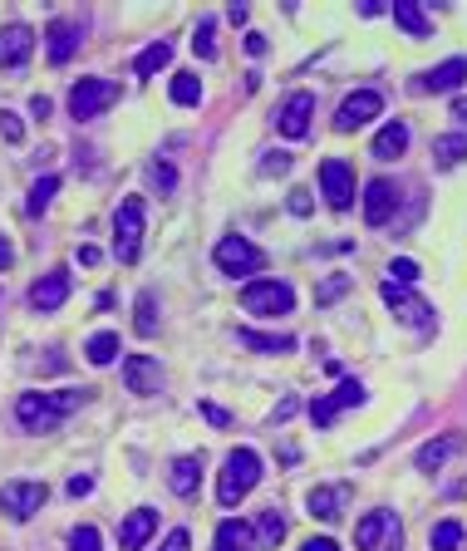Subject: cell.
Returning a JSON list of instances; mask_svg holds the SVG:
<instances>
[{"label":"cell","mask_w":467,"mask_h":551,"mask_svg":"<svg viewBox=\"0 0 467 551\" xmlns=\"http://www.w3.org/2000/svg\"><path fill=\"white\" fill-rule=\"evenodd\" d=\"M0 138H5V143H20V138H25V123H20V114L0 109Z\"/></svg>","instance_id":"obj_42"},{"label":"cell","mask_w":467,"mask_h":551,"mask_svg":"<svg viewBox=\"0 0 467 551\" xmlns=\"http://www.w3.org/2000/svg\"><path fill=\"white\" fill-rule=\"evenodd\" d=\"M261 483V453L256 448H232L222 458V473H217V502L222 507H236L241 497H251Z\"/></svg>","instance_id":"obj_2"},{"label":"cell","mask_w":467,"mask_h":551,"mask_svg":"<svg viewBox=\"0 0 467 551\" xmlns=\"http://www.w3.org/2000/svg\"><path fill=\"white\" fill-rule=\"evenodd\" d=\"M168 64H173V45H168V40H153L148 50L133 55V79H153V74H163Z\"/></svg>","instance_id":"obj_29"},{"label":"cell","mask_w":467,"mask_h":551,"mask_svg":"<svg viewBox=\"0 0 467 551\" xmlns=\"http://www.w3.org/2000/svg\"><path fill=\"white\" fill-rule=\"evenodd\" d=\"M463 522L458 517H443V522H433V532H428V547L433 551H463Z\"/></svg>","instance_id":"obj_32"},{"label":"cell","mask_w":467,"mask_h":551,"mask_svg":"<svg viewBox=\"0 0 467 551\" xmlns=\"http://www.w3.org/2000/svg\"><path fill=\"white\" fill-rule=\"evenodd\" d=\"M133 330L143 340L158 335V301H153V291H138V301H133Z\"/></svg>","instance_id":"obj_33"},{"label":"cell","mask_w":467,"mask_h":551,"mask_svg":"<svg viewBox=\"0 0 467 551\" xmlns=\"http://www.w3.org/2000/svg\"><path fill=\"white\" fill-rule=\"evenodd\" d=\"M15 266V246H10V237L0 232V271H10Z\"/></svg>","instance_id":"obj_50"},{"label":"cell","mask_w":467,"mask_h":551,"mask_svg":"<svg viewBox=\"0 0 467 551\" xmlns=\"http://www.w3.org/2000/svg\"><path fill=\"white\" fill-rule=\"evenodd\" d=\"M286 207H291V217H310V212H315V197H310L305 187H291V197H286Z\"/></svg>","instance_id":"obj_43"},{"label":"cell","mask_w":467,"mask_h":551,"mask_svg":"<svg viewBox=\"0 0 467 551\" xmlns=\"http://www.w3.org/2000/svg\"><path fill=\"white\" fill-rule=\"evenodd\" d=\"M310 119H315V94H310V89H295L291 99L276 109L281 138H305V133H310Z\"/></svg>","instance_id":"obj_18"},{"label":"cell","mask_w":467,"mask_h":551,"mask_svg":"<svg viewBox=\"0 0 467 551\" xmlns=\"http://www.w3.org/2000/svg\"><path fill=\"white\" fill-rule=\"evenodd\" d=\"M30 55H35V30L25 20L0 25V69H25Z\"/></svg>","instance_id":"obj_16"},{"label":"cell","mask_w":467,"mask_h":551,"mask_svg":"<svg viewBox=\"0 0 467 551\" xmlns=\"http://www.w3.org/2000/svg\"><path fill=\"white\" fill-rule=\"evenodd\" d=\"M453 119H467V94H458V99H453Z\"/></svg>","instance_id":"obj_54"},{"label":"cell","mask_w":467,"mask_h":551,"mask_svg":"<svg viewBox=\"0 0 467 551\" xmlns=\"http://www.w3.org/2000/svg\"><path fill=\"white\" fill-rule=\"evenodd\" d=\"M69 291H74V276L55 266V271H45L35 286H30V310H40V315H55L64 301H69Z\"/></svg>","instance_id":"obj_14"},{"label":"cell","mask_w":467,"mask_h":551,"mask_svg":"<svg viewBox=\"0 0 467 551\" xmlns=\"http://www.w3.org/2000/svg\"><path fill=\"white\" fill-rule=\"evenodd\" d=\"M227 15H232V25H246V15H251V5H246V0H232V10H227Z\"/></svg>","instance_id":"obj_53"},{"label":"cell","mask_w":467,"mask_h":551,"mask_svg":"<svg viewBox=\"0 0 467 551\" xmlns=\"http://www.w3.org/2000/svg\"><path fill=\"white\" fill-rule=\"evenodd\" d=\"M295 409H300V399H281V404H276V424H286Z\"/></svg>","instance_id":"obj_52"},{"label":"cell","mask_w":467,"mask_h":551,"mask_svg":"<svg viewBox=\"0 0 467 551\" xmlns=\"http://www.w3.org/2000/svg\"><path fill=\"white\" fill-rule=\"evenodd\" d=\"M168 94H173L177 109H192V104H202V79H197L192 69H177L173 84H168Z\"/></svg>","instance_id":"obj_31"},{"label":"cell","mask_w":467,"mask_h":551,"mask_svg":"<svg viewBox=\"0 0 467 551\" xmlns=\"http://www.w3.org/2000/svg\"><path fill=\"white\" fill-rule=\"evenodd\" d=\"M236 340H241L246 350H256V355H291L295 345H300V340L286 335V330H276V335H271V330H251V325H241V330H236Z\"/></svg>","instance_id":"obj_25"},{"label":"cell","mask_w":467,"mask_h":551,"mask_svg":"<svg viewBox=\"0 0 467 551\" xmlns=\"http://www.w3.org/2000/svg\"><path fill=\"white\" fill-rule=\"evenodd\" d=\"M192 50H197L202 60H217V20H212V15H202V20H197V35H192Z\"/></svg>","instance_id":"obj_37"},{"label":"cell","mask_w":467,"mask_h":551,"mask_svg":"<svg viewBox=\"0 0 467 551\" xmlns=\"http://www.w3.org/2000/svg\"><path fill=\"white\" fill-rule=\"evenodd\" d=\"M168 488L177 497H197V488H202V458L197 453H177L168 463Z\"/></svg>","instance_id":"obj_24"},{"label":"cell","mask_w":467,"mask_h":551,"mask_svg":"<svg viewBox=\"0 0 467 551\" xmlns=\"http://www.w3.org/2000/svg\"><path fill=\"white\" fill-rule=\"evenodd\" d=\"M212 551H256V532H251V522L227 517V522L217 527V537H212Z\"/></svg>","instance_id":"obj_27"},{"label":"cell","mask_w":467,"mask_h":551,"mask_svg":"<svg viewBox=\"0 0 467 551\" xmlns=\"http://www.w3.org/2000/svg\"><path fill=\"white\" fill-rule=\"evenodd\" d=\"M55 192H59V173H45V178H35V187H30V202H25V212L30 217H40L50 202H55Z\"/></svg>","instance_id":"obj_36"},{"label":"cell","mask_w":467,"mask_h":551,"mask_svg":"<svg viewBox=\"0 0 467 551\" xmlns=\"http://www.w3.org/2000/svg\"><path fill=\"white\" fill-rule=\"evenodd\" d=\"M354 547L359 551H404V522L389 507H374L354 522Z\"/></svg>","instance_id":"obj_4"},{"label":"cell","mask_w":467,"mask_h":551,"mask_svg":"<svg viewBox=\"0 0 467 551\" xmlns=\"http://www.w3.org/2000/svg\"><path fill=\"white\" fill-rule=\"evenodd\" d=\"M45 502H50V488H45L40 478H10V483L0 488V512H5L10 522H30Z\"/></svg>","instance_id":"obj_9"},{"label":"cell","mask_w":467,"mask_h":551,"mask_svg":"<svg viewBox=\"0 0 467 551\" xmlns=\"http://www.w3.org/2000/svg\"><path fill=\"white\" fill-rule=\"evenodd\" d=\"M379 296H384V306L394 310L404 325H413L418 335H433V325H438V315H433V306L423 301V296H413L409 286H394V281H384L379 286Z\"/></svg>","instance_id":"obj_10"},{"label":"cell","mask_w":467,"mask_h":551,"mask_svg":"<svg viewBox=\"0 0 467 551\" xmlns=\"http://www.w3.org/2000/svg\"><path fill=\"white\" fill-rule=\"evenodd\" d=\"M300 551H340V542H335V537H310Z\"/></svg>","instance_id":"obj_51"},{"label":"cell","mask_w":467,"mask_h":551,"mask_svg":"<svg viewBox=\"0 0 467 551\" xmlns=\"http://www.w3.org/2000/svg\"><path fill=\"white\" fill-rule=\"evenodd\" d=\"M315 183H320V197L335 207V212H350L354 197H359V187H354V168L345 158H325L320 163V173H315Z\"/></svg>","instance_id":"obj_11"},{"label":"cell","mask_w":467,"mask_h":551,"mask_svg":"<svg viewBox=\"0 0 467 551\" xmlns=\"http://www.w3.org/2000/svg\"><path fill=\"white\" fill-rule=\"evenodd\" d=\"M99 527H89V522H79L74 532H69V551H99Z\"/></svg>","instance_id":"obj_40"},{"label":"cell","mask_w":467,"mask_h":551,"mask_svg":"<svg viewBox=\"0 0 467 551\" xmlns=\"http://www.w3.org/2000/svg\"><path fill=\"white\" fill-rule=\"evenodd\" d=\"M291 153L286 148H271V153H261V178H276V173H291Z\"/></svg>","instance_id":"obj_39"},{"label":"cell","mask_w":467,"mask_h":551,"mask_svg":"<svg viewBox=\"0 0 467 551\" xmlns=\"http://www.w3.org/2000/svg\"><path fill=\"white\" fill-rule=\"evenodd\" d=\"M384 276H389L394 286H413V281H418V261H413V256H394Z\"/></svg>","instance_id":"obj_38"},{"label":"cell","mask_w":467,"mask_h":551,"mask_svg":"<svg viewBox=\"0 0 467 551\" xmlns=\"http://www.w3.org/2000/svg\"><path fill=\"white\" fill-rule=\"evenodd\" d=\"M463 84H467V55H453V60L433 64V69H423V74L413 79L418 94H458Z\"/></svg>","instance_id":"obj_13"},{"label":"cell","mask_w":467,"mask_h":551,"mask_svg":"<svg viewBox=\"0 0 467 551\" xmlns=\"http://www.w3.org/2000/svg\"><path fill=\"white\" fill-rule=\"evenodd\" d=\"M30 114H35V119H50V114H55V104H50L45 94H35V99H30Z\"/></svg>","instance_id":"obj_49"},{"label":"cell","mask_w":467,"mask_h":551,"mask_svg":"<svg viewBox=\"0 0 467 551\" xmlns=\"http://www.w3.org/2000/svg\"><path fill=\"white\" fill-rule=\"evenodd\" d=\"M384 114V94L379 89H354V94H345V104L335 109V128L340 133H359L364 123H374Z\"/></svg>","instance_id":"obj_12"},{"label":"cell","mask_w":467,"mask_h":551,"mask_svg":"<svg viewBox=\"0 0 467 551\" xmlns=\"http://www.w3.org/2000/svg\"><path fill=\"white\" fill-rule=\"evenodd\" d=\"M84 355H89V365H114V360H118V335H114V330H99V335H89Z\"/></svg>","instance_id":"obj_34"},{"label":"cell","mask_w":467,"mask_h":551,"mask_svg":"<svg viewBox=\"0 0 467 551\" xmlns=\"http://www.w3.org/2000/svg\"><path fill=\"white\" fill-rule=\"evenodd\" d=\"M246 55H256V60L266 55V35H261V30H251V35H246Z\"/></svg>","instance_id":"obj_48"},{"label":"cell","mask_w":467,"mask_h":551,"mask_svg":"<svg viewBox=\"0 0 467 551\" xmlns=\"http://www.w3.org/2000/svg\"><path fill=\"white\" fill-rule=\"evenodd\" d=\"M394 212H399V187L389 178H369L364 183V222L369 227H389Z\"/></svg>","instance_id":"obj_15"},{"label":"cell","mask_w":467,"mask_h":551,"mask_svg":"<svg viewBox=\"0 0 467 551\" xmlns=\"http://www.w3.org/2000/svg\"><path fill=\"white\" fill-rule=\"evenodd\" d=\"M463 158H467V128L433 138V168H458Z\"/></svg>","instance_id":"obj_30"},{"label":"cell","mask_w":467,"mask_h":551,"mask_svg":"<svg viewBox=\"0 0 467 551\" xmlns=\"http://www.w3.org/2000/svg\"><path fill=\"white\" fill-rule=\"evenodd\" d=\"M143 256V197H123L114 207V261L133 266Z\"/></svg>","instance_id":"obj_7"},{"label":"cell","mask_w":467,"mask_h":551,"mask_svg":"<svg viewBox=\"0 0 467 551\" xmlns=\"http://www.w3.org/2000/svg\"><path fill=\"white\" fill-rule=\"evenodd\" d=\"M463 448V438L458 433H443V438H428L418 453H413V468L418 473H438V468H448V458Z\"/></svg>","instance_id":"obj_23"},{"label":"cell","mask_w":467,"mask_h":551,"mask_svg":"<svg viewBox=\"0 0 467 551\" xmlns=\"http://www.w3.org/2000/svg\"><path fill=\"white\" fill-rule=\"evenodd\" d=\"M148 178H153V187H158V192L168 197V192L177 187V168H173V163H163V158H158V163H148Z\"/></svg>","instance_id":"obj_41"},{"label":"cell","mask_w":467,"mask_h":551,"mask_svg":"<svg viewBox=\"0 0 467 551\" xmlns=\"http://www.w3.org/2000/svg\"><path fill=\"white\" fill-rule=\"evenodd\" d=\"M212 266H217L222 276H251V281H256V276L266 271V251L232 232V237H222V242L212 246Z\"/></svg>","instance_id":"obj_8"},{"label":"cell","mask_w":467,"mask_h":551,"mask_svg":"<svg viewBox=\"0 0 467 551\" xmlns=\"http://www.w3.org/2000/svg\"><path fill=\"white\" fill-rule=\"evenodd\" d=\"M305 507H310L315 522H340L345 507H350V483H320V488H310Z\"/></svg>","instance_id":"obj_21"},{"label":"cell","mask_w":467,"mask_h":551,"mask_svg":"<svg viewBox=\"0 0 467 551\" xmlns=\"http://www.w3.org/2000/svg\"><path fill=\"white\" fill-rule=\"evenodd\" d=\"M123 384H128V394L153 399V394H163V365L153 355H128L123 360Z\"/></svg>","instance_id":"obj_17"},{"label":"cell","mask_w":467,"mask_h":551,"mask_svg":"<svg viewBox=\"0 0 467 551\" xmlns=\"http://www.w3.org/2000/svg\"><path fill=\"white\" fill-rule=\"evenodd\" d=\"M364 399H369L364 379H340L330 394H315V399L305 404V414H310V424H315V429H330V424H335L345 409H359Z\"/></svg>","instance_id":"obj_6"},{"label":"cell","mask_w":467,"mask_h":551,"mask_svg":"<svg viewBox=\"0 0 467 551\" xmlns=\"http://www.w3.org/2000/svg\"><path fill=\"white\" fill-rule=\"evenodd\" d=\"M74 261H79V266H99V261H104V251H99V246H79V251H74Z\"/></svg>","instance_id":"obj_47"},{"label":"cell","mask_w":467,"mask_h":551,"mask_svg":"<svg viewBox=\"0 0 467 551\" xmlns=\"http://www.w3.org/2000/svg\"><path fill=\"white\" fill-rule=\"evenodd\" d=\"M389 15H394V25H399L404 35H413V40H428V35H433V20L423 15V5H418V0H394V5H389Z\"/></svg>","instance_id":"obj_26"},{"label":"cell","mask_w":467,"mask_h":551,"mask_svg":"<svg viewBox=\"0 0 467 551\" xmlns=\"http://www.w3.org/2000/svg\"><path fill=\"white\" fill-rule=\"evenodd\" d=\"M84 45V25L79 20H50L45 25V55H50V64H69L74 60V50Z\"/></svg>","instance_id":"obj_19"},{"label":"cell","mask_w":467,"mask_h":551,"mask_svg":"<svg viewBox=\"0 0 467 551\" xmlns=\"http://www.w3.org/2000/svg\"><path fill=\"white\" fill-rule=\"evenodd\" d=\"M251 532H256V551H276L286 542V517H281L276 507H266V512H256Z\"/></svg>","instance_id":"obj_28"},{"label":"cell","mask_w":467,"mask_h":551,"mask_svg":"<svg viewBox=\"0 0 467 551\" xmlns=\"http://www.w3.org/2000/svg\"><path fill=\"white\" fill-rule=\"evenodd\" d=\"M89 492H94V478H89V473H74V478H69V497H89Z\"/></svg>","instance_id":"obj_46"},{"label":"cell","mask_w":467,"mask_h":551,"mask_svg":"<svg viewBox=\"0 0 467 551\" xmlns=\"http://www.w3.org/2000/svg\"><path fill=\"white\" fill-rule=\"evenodd\" d=\"M241 310L246 315H261V320H281L295 310V286L281 276H256L241 286Z\"/></svg>","instance_id":"obj_3"},{"label":"cell","mask_w":467,"mask_h":551,"mask_svg":"<svg viewBox=\"0 0 467 551\" xmlns=\"http://www.w3.org/2000/svg\"><path fill=\"white\" fill-rule=\"evenodd\" d=\"M350 291H354V276L335 271L330 281H320V286H315V306H335V301H345Z\"/></svg>","instance_id":"obj_35"},{"label":"cell","mask_w":467,"mask_h":551,"mask_svg":"<svg viewBox=\"0 0 467 551\" xmlns=\"http://www.w3.org/2000/svg\"><path fill=\"white\" fill-rule=\"evenodd\" d=\"M197 409H202V419H207V424H212V429H227V424H232V414H227V409H222V404H212V399H202V404H197Z\"/></svg>","instance_id":"obj_44"},{"label":"cell","mask_w":467,"mask_h":551,"mask_svg":"<svg viewBox=\"0 0 467 551\" xmlns=\"http://www.w3.org/2000/svg\"><path fill=\"white\" fill-rule=\"evenodd\" d=\"M118 94H123V84L118 79H99V74H89V79H74V89H69V119L89 123L99 119L104 109H114Z\"/></svg>","instance_id":"obj_5"},{"label":"cell","mask_w":467,"mask_h":551,"mask_svg":"<svg viewBox=\"0 0 467 551\" xmlns=\"http://www.w3.org/2000/svg\"><path fill=\"white\" fill-rule=\"evenodd\" d=\"M89 399H94V389H30L15 399V424L25 433H55Z\"/></svg>","instance_id":"obj_1"},{"label":"cell","mask_w":467,"mask_h":551,"mask_svg":"<svg viewBox=\"0 0 467 551\" xmlns=\"http://www.w3.org/2000/svg\"><path fill=\"white\" fill-rule=\"evenodd\" d=\"M158 551H192V532H187V527H173V532H168V542H163Z\"/></svg>","instance_id":"obj_45"},{"label":"cell","mask_w":467,"mask_h":551,"mask_svg":"<svg viewBox=\"0 0 467 551\" xmlns=\"http://www.w3.org/2000/svg\"><path fill=\"white\" fill-rule=\"evenodd\" d=\"M153 537H158V512L153 507H133L118 522V551H143Z\"/></svg>","instance_id":"obj_20"},{"label":"cell","mask_w":467,"mask_h":551,"mask_svg":"<svg viewBox=\"0 0 467 551\" xmlns=\"http://www.w3.org/2000/svg\"><path fill=\"white\" fill-rule=\"evenodd\" d=\"M413 133L404 119H389L379 133H374V143H369V153H374V163H399L404 153H409Z\"/></svg>","instance_id":"obj_22"}]
</instances>
